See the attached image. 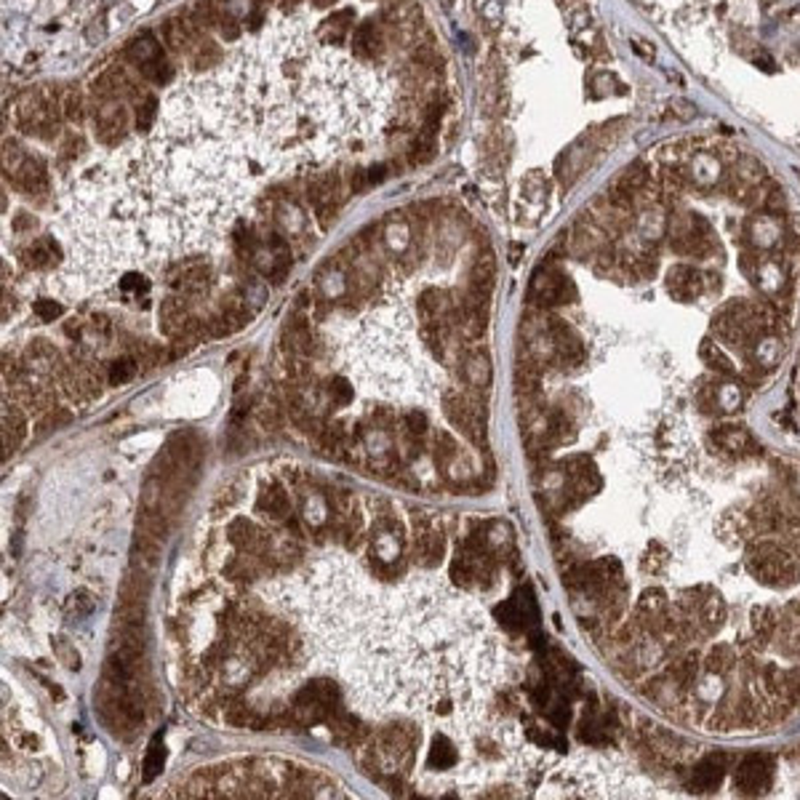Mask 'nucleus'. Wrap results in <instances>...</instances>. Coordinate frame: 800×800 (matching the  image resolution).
Here are the masks:
<instances>
[{
	"mask_svg": "<svg viewBox=\"0 0 800 800\" xmlns=\"http://www.w3.org/2000/svg\"><path fill=\"white\" fill-rule=\"evenodd\" d=\"M443 413L472 446H486V416L478 400H469L459 392L443 395Z\"/></svg>",
	"mask_w": 800,
	"mask_h": 800,
	"instance_id": "1",
	"label": "nucleus"
},
{
	"mask_svg": "<svg viewBox=\"0 0 800 800\" xmlns=\"http://www.w3.org/2000/svg\"><path fill=\"white\" fill-rule=\"evenodd\" d=\"M416 745H419V728L408 726H387L379 733V752L389 763H395L400 771H408L416 760Z\"/></svg>",
	"mask_w": 800,
	"mask_h": 800,
	"instance_id": "2",
	"label": "nucleus"
},
{
	"mask_svg": "<svg viewBox=\"0 0 800 800\" xmlns=\"http://www.w3.org/2000/svg\"><path fill=\"white\" fill-rule=\"evenodd\" d=\"M459 373L475 395L486 398V392L491 387V360H488V352L483 347H472V349H465L459 355Z\"/></svg>",
	"mask_w": 800,
	"mask_h": 800,
	"instance_id": "3",
	"label": "nucleus"
},
{
	"mask_svg": "<svg viewBox=\"0 0 800 800\" xmlns=\"http://www.w3.org/2000/svg\"><path fill=\"white\" fill-rule=\"evenodd\" d=\"M93 120H96V136H99V142H105V145H118L120 139H123V133H126V128H128V109L120 105V102H115V99H105V102L99 105V109H96Z\"/></svg>",
	"mask_w": 800,
	"mask_h": 800,
	"instance_id": "4",
	"label": "nucleus"
},
{
	"mask_svg": "<svg viewBox=\"0 0 800 800\" xmlns=\"http://www.w3.org/2000/svg\"><path fill=\"white\" fill-rule=\"evenodd\" d=\"M227 539L238 547L240 552H248L251 558H265L267 552H269V547H272V536L267 531H262V528H256L251 520H246V518H238L229 523Z\"/></svg>",
	"mask_w": 800,
	"mask_h": 800,
	"instance_id": "5",
	"label": "nucleus"
},
{
	"mask_svg": "<svg viewBox=\"0 0 800 800\" xmlns=\"http://www.w3.org/2000/svg\"><path fill=\"white\" fill-rule=\"evenodd\" d=\"M443 549H446L443 533L435 531L427 518H422V528L416 531V539H413V560L425 568H435L443 560Z\"/></svg>",
	"mask_w": 800,
	"mask_h": 800,
	"instance_id": "6",
	"label": "nucleus"
},
{
	"mask_svg": "<svg viewBox=\"0 0 800 800\" xmlns=\"http://www.w3.org/2000/svg\"><path fill=\"white\" fill-rule=\"evenodd\" d=\"M27 438V411L16 403H6L3 408V448L6 456H11Z\"/></svg>",
	"mask_w": 800,
	"mask_h": 800,
	"instance_id": "7",
	"label": "nucleus"
},
{
	"mask_svg": "<svg viewBox=\"0 0 800 800\" xmlns=\"http://www.w3.org/2000/svg\"><path fill=\"white\" fill-rule=\"evenodd\" d=\"M13 387H16V392H13V403L16 406H22L27 413L29 411H46V408H51L53 400H56V395H53V389L48 385H32V382H13Z\"/></svg>",
	"mask_w": 800,
	"mask_h": 800,
	"instance_id": "8",
	"label": "nucleus"
},
{
	"mask_svg": "<svg viewBox=\"0 0 800 800\" xmlns=\"http://www.w3.org/2000/svg\"><path fill=\"white\" fill-rule=\"evenodd\" d=\"M256 512L267 520H288L291 518V502H288V493L283 491L280 486L269 483L265 486L259 496H256Z\"/></svg>",
	"mask_w": 800,
	"mask_h": 800,
	"instance_id": "9",
	"label": "nucleus"
},
{
	"mask_svg": "<svg viewBox=\"0 0 800 800\" xmlns=\"http://www.w3.org/2000/svg\"><path fill=\"white\" fill-rule=\"evenodd\" d=\"M13 182H16V187H22L25 192H29V195L48 192V171H46V166L38 158H29V155H27L25 166L13 173Z\"/></svg>",
	"mask_w": 800,
	"mask_h": 800,
	"instance_id": "10",
	"label": "nucleus"
},
{
	"mask_svg": "<svg viewBox=\"0 0 800 800\" xmlns=\"http://www.w3.org/2000/svg\"><path fill=\"white\" fill-rule=\"evenodd\" d=\"M56 259H59V248H56V243H53L51 238L35 240L29 248L22 251V265H25L27 269H46V267H51Z\"/></svg>",
	"mask_w": 800,
	"mask_h": 800,
	"instance_id": "11",
	"label": "nucleus"
},
{
	"mask_svg": "<svg viewBox=\"0 0 800 800\" xmlns=\"http://www.w3.org/2000/svg\"><path fill=\"white\" fill-rule=\"evenodd\" d=\"M379 51H382L379 29L373 22H363L352 35V53L358 59H373V56H379Z\"/></svg>",
	"mask_w": 800,
	"mask_h": 800,
	"instance_id": "12",
	"label": "nucleus"
},
{
	"mask_svg": "<svg viewBox=\"0 0 800 800\" xmlns=\"http://www.w3.org/2000/svg\"><path fill=\"white\" fill-rule=\"evenodd\" d=\"M185 323H187L185 302H182L179 296H168V299H163V305H160V328H163V333H168V336H179L182 328H185Z\"/></svg>",
	"mask_w": 800,
	"mask_h": 800,
	"instance_id": "13",
	"label": "nucleus"
},
{
	"mask_svg": "<svg viewBox=\"0 0 800 800\" xmlns=\"http://www.w3.org/2000/svg\"><path fill=\"white\" fill-rule=\"evenodd\" d=\"M432 456H435V465L440 469H448V467L459 459V443L453 438L451 432L446 429H438L435 438H432Z\"/></svg>",
	"mask_w": 800,
	"mask_h": 800,
	"instance_id": "14",
	"label": "nucleus"
},
{
	"mask_svg": "<svg viewBox=\"0 0 800 800\" xmlns=\"http://www.w3.org/2000/svg\"><path fill=\"white\" fill-rule=\"evenodd\" d=\"M429 768H435V771H446V768H451L453 763H456V749H453V745L443 736V733H438L435 739H432V747H429Z\"/></svg>",
	"mask_w": 800,
	"mask_h": 800,
	"instance_id": "15",
	"label": "nucleus"
},
{
	"mask_svg": "<svg viewBox=\"0 0 800 800\" xmlns=\"http://www.w3.org/2000/svg\"><path fill=\"white\" fill-rule=\"evenodd\" d=\"M93 608H96V598H93L91 592H86V589H78V592H72V595L67 598L65 616L69 622H78V619H86Z\"/></svg>",
	"mask_w": 800,
	"mask_h": 800,
	"instance_id": "16",
	"label": "nucleus"
},
{
	"mask_svg": "<svg viewBox=\"0 0 800 800\" xmlns=\"http://www.w3.org/2000/svg\"><path fill=\"white\" fill-rule=\"evenodd\" d=\"M163 763H166V747H163V739L160 736H155L152 739V745L147 747V755H145V763H142V776H145V782H152L155 776L160 773V768H163Z\"/></svg>",
	"mask_w": 800,
	"mask_h": 800,
	"instance_id": "17",
	"label": "nucleus"
},
{
	"mask_svg": "<svg viewBox=\"0 0 800 800\" xmlns=\"http://www.w3.org/2000/svg\"><path fill=\"white\" fill-rule=\"evenodd\" d=\"M225 576L235 585H251L256 579V563L251 558H232L227 563Z\"/></svg>",
	"mask_w": 800,
	"mask_h": 800,
	"instance_id": "18",
	"label": "nucleus"
},
{
	"mask_svg": "<svg viewBox=\"0 0 800 800\" xmlns=\"http://www.w3.org/2000/svg\"><path fill=\"white\" fill-rule=\"evenodd\" d=\"M385 176H387L385 166H371V168H358V171L352 173V179H349V189H352L355 195H360V192L371 189L373 185H379V182H382Z\"/></svg>",
	"mask_w": 800,
	"mask_h": 800,
	"instance_id": "19",
	"label": "nucleus"
},
{
	"mask_svg": "<svg viewBox=\"0 0 800 800\" xmlns=\"http://www.w3.org/2000/svg\"><path fill=\"white\" fill-rule=\"evenodd\" d=\"M139 72H142L147 80H152V83H168L173 69L171 65H168V59H166L163 53H158V56H152L149 62L139 65Z\"/></svg>",
	"mask_w": 800,
	"mask_h": 800,
	"instance_id": "20",
	"label": "nucleus"
},
{
	"mask_svg": "<svg viewBox=\"0 0 800 800\" xmlns=\"http://www.w3.org/2000/svg\"><path fill=\"white\" fill-rule=\"evenodd\" d=\"M158 53L160 48L152 35H142V38L131 40V46H128V56H131L136 65H145V62H149V59L158 56Z\"/></svg>",
	"mask_w": 800,
	"mask_h": 800,
	"instance_id": "21",
	"label": "nucleus"
},
{
	"mask_svg": "<svg viewBox=\"0 0 800 800\" xmlns=\"http://www.w3.org/2000/svg\"><path fill=\"white\" fill-rule=\"evenodd\" d=\"M136 371H139V360L120 358L109 366L107 379H109V385H126V382H131L133 376H136Z\"/></svg>",
	"mask_w": 800,
	"mask_h": 800,
	"instance_id": "22",
	"label": "nucleus"
},
{
	"mask_svg": "<svg viewBox=\"0 0 800 800\" xmlns=\"http://www.w3.org/2000/svg\"><path fill=\"white\" fill-rule=\"evenodd\" d=\"M56 360H59V352L48 342H32L27 347V363L29 366H51L53 368Z\"/></svg>",
	"mask_w": 800,
	"mask_h": 800,
	"instance_id": "23",
	"label": "nucleus"
},
{
	"mask_svg": "<svg viewBox=\"0 0 800 800\" xmlns=\"http://www.w3.org/2000/svg\"><path fill=\"white\" fill-rule=\"evenodd\" d=\"M53 653H56V659L62 662V665L67 667V669H80V653L75 651V646L69 643L67 638H53Z\"/></svg>",
	"mask_w": 800,
	"mask_h": 800,
	"instance_id": "24",
	"label": "nucleus"
},
{
	"mask_svg": "<svg viewBox=\"0 0 800 800\" xmlns=\"http://www.w3.org/2000/svg\"><path fill=\"white\" fill-rule=\"evenodd\" d=\"M435 155V136H427V133H419L416 142L411 147V163L422 166L427 160Z\"/></svg>",
	"mask_w": 800,
	"mask_h": 800,
	"instance_id": "25",
	"label": "nucleus"
},
{
	"mask_svg": "<svg viewBox=\"0 0 800 800\" xmlns=\"http://www.w3.org/2000/svg\"><path fill=\"white\" fill-rule=\"evenodd\" d=\"M158 115V102L155 96H145V102L136 107V131H147L152 126V120Z\"/></svg>",
	"mask_w": 800,
	"mask_h": 800,
	"instance_id": "26",
	"label": "nucleus"
},
{
	"mask_svg": "<svg viewBox=\"0 0 800 800\" xmlns=\"http://www.w3.org/2000/svg\"><path fill=\"white\" fill-rule=\"evenodd\" d=\"M62 112H65V118L72 120V123H78V120L83 118V99H80V93L75 91V88H67L65 96H62Z\"/></svg>",
	"mask_w": 800,
	"mask_h": 800,
	"instance_id": "27",
	"label": "nucleus"
},
{
	"mask_svg": "<svg viewBox=\"0 0 800 800\" xmlns=\"http://www.w3.org/2000/svg\"><path fill=\"white\" fill-rule=\"evenodd\" d=\"M235 248H238V253L243 256V259H253V253L259 251V238L253 235V229H238V235H235Z\"/></svg>",
	"mask_w": 800,
	"mask_h": 800,
	"instance_id": "28",
	"label": "nucleus"
},
{
	"mask_svg": "<svg viewBox=\"0 0 800 800\" xmlns=\"http://www.w3.org/2000/svg\"><path fill=\"white\" fill-rule=\"evenodd\" d=\"M427 427H429V422H427V416L422 411H408L403 413V419H400V429H406L411 435H419V438H425Z\"/></svg>",
	"mask_w": 800,
	"mask_h": 800,
	"instance_id": "29",
	"label": "nucleus"
},
{
	"mask_svg": "<svg viewBox=\"0 0 800 800\" xmlns=\"http://www.w3.org/2000/svg\"><path fill=\"white\" fill-rule=\"evenodd\" d=\"M328 398H331V406H347L352 400V385L347 379H333L328 382Z\"/></svg>",
	"mask_w": 800,
	"mask_h": 800,
	"instance_id": "30",
	"label": "nucleus"
},
{
	"mask_svg": "<svg viewBox=\"0 0 800 800\" xmlns=\"http://www.w3.org/2000/svg\"><path fill=\"white\" fill-rule=\"evenodd\" d=\"M216 59H219V48H216V43H211V40H198V43H195L192 65L206 67V65H211V62H216Z\"/></svg>",
	"mask_w": 800,
	"mask_h": 800,
	"instance_id": "31",
	"label": "nucleus"
},
{
	"mask_svg": "<svg viewBox=\"0 0 800 800\" xmlns=\"http://www.w3.org/2000/svg\"><path fill=\"white\" fill-rule=\"evenodd\" d=\"M259 422L265 429H280L283 425V411H280L278 403H265L262 411H259Z\"/></svg>",
	"mask_w": 800,
	"mask_h": 800,
	"instance_id": "32",
	"label": "nucleus"
},
{
	"mask_svg": "<svg viewBox=\"0 0 800 800\" xmlns=\"http://www.w3.org/2000/svg\"><path fill=\"white\" fill-rule=\"evenodd\" d=\"M72 422V413L67 408H53L43 422H40V432H51V429H59V427H67Z\"/></svg>",
	"mask_w": 800,
	"mask_h": 800,
	"instance_id": "33",
	"label": "nucleus"
},
{
	"mask_svg": "<svg viewBox=\"0 0 800 800\" xmlns=\"http://www.w3.org/2000/svg\"><path fill=\"white\" fill-rule=\"evenodd\" d=\"M32 312L38 315V320L48 323V320H53V318H59V315H62V305H56L53 299H38V302L32 305Z\"/></svg>",
	"mask_w": 800,
	"mask_h": 800,
	"instance_id": "34",
	"label": "nucleus"
},
{
	"mask_svg": "<svg viewBox=\"0 0 800 800\" xmlns=\"http://www.w3.org/2000/svg\"><path fill=\"white\" fill-rule=\"evenodd\" d=\"M371 419H373V427H379V429H385V432L400 427V416L392 411V408H376V411L371 413Z\"/></svg>",
	"mask_w": 800,
	"mask_h": 800,
	"instance_id": "35",
	"label": "nucleus"
},
{
	"mask_svg": "<svg viewBox=\"0 0 800 800\" xmlns=\"http://www.w3.org/2000/svg\"><path fill=\"white\" fill-rule=\"evenodd\" d=\"M139 363H145V368H152V366H158L160 360H163V352H160L158 347H149L145 345L142 349H139Z\"/></svg>",
	"mask_w": 800,
	"mask_h": 800,
	"instance_id": "36",
	"label": "nucleus"
},
{
	"mask_svg": "<svg viewBox=\"0 0 800 800\" xmlns=\"http://www.w3.org/2000/svg\"><path fill=\"white\" fill-rule=\"evenodd\" d=\"M120 288L123 291H131V293H147L149 291V283H147L145 278H136V275H128V278H123V283H120Z\"/></svg>",
	"mask_w": 800,
	"mask_h": 800,
	"instance_id": "37",
	"label": "nucleus"
},
{
	"mask_svg": "<svg viewBox=\"0 0 800 800\" xmlns=\"http://www.w3.org/2000/svg\"><path fill=\"white\" fill-rule=\"evenodd\" d=\"M219 32H222V38L225 40H235L240 35V27L235 19H229V16H222V22H219Z\"/></svg>",
	"mask_w": 800,
	"mask_h": 800,
	"instance_id": "38",
	"label": "nucleus"
},
{
	"mask_svg": "<svg viewBox=\"0 0 800 800\" xmlns=\"http://www.w3.org/2000/svg\"><path fill=\"white\" fill-rule=\"evenodd\" d=\"M13 742H16V747H22V749H38L40 747V739L29 731L16 733V736H13Z\"/></svg>",
	"mask_w": 800,
	"mask_h": 800,
	"instance_id": "39",
	"label": "nucleus"
},
{
	"mask_svg": "<svg viewBox=\"0 0 800 800\" xmlns=\"http://www.w3.org/2000/svg\"><path fill=\"white\" fill-rule=\"evenodd\" d=\"M27 227H29V229L35 227V219H32V216H19V219L13 222V229H16V232H22V229H27Z\"/></svg>",
	"mask_w": 800,
	"mask_h": 800,
	"instance_id": "40",
	"label": "nucleus"
},
{
	"mask_svg": "<svg viewBox=\"0 0 800 800\" xmlns=\"http://www.w3.org/2000/svg\"><path fill=\"white\" fill-rule=\"evenodd\" d=\"M65 331H67V336H78V333H80V328H78V326H72V323H69V326H67Z\"/></svg>",
	"mask_w": 800,
	"mask_h": 800,
	"instance_id": "41",
	"label": "nucleus"
},
{
	"mask_svg": "<svg viewBox=\"0 0 800 800\" xmlns=\"http://www.w3.org/2000/svg\"><path fill=\"white\" fill-rule=\"evenodd\" d=\"M333 3H336V0H315V6H320V8H323V6H333Z\"/></svg>",
	"mask_w": 800,
	"mask_h": 800,
	"instance_id": "42",
	"label": "nucleus"
},
{
	"mask_svg": "<svg viewBox=\"0 0 800 800\" xmlns=\"http://www.w3.org/2000/svg\"><path fill=\"white\" fill-rule=\"evenodd\" d=\"M299 0H283V8H291V6H296Z\"/></svg>",
	"mask_w": 800,
	"mask_h": 800,
	"instance_id": "43",
	"label": "nucleus"
}]
</instances>
